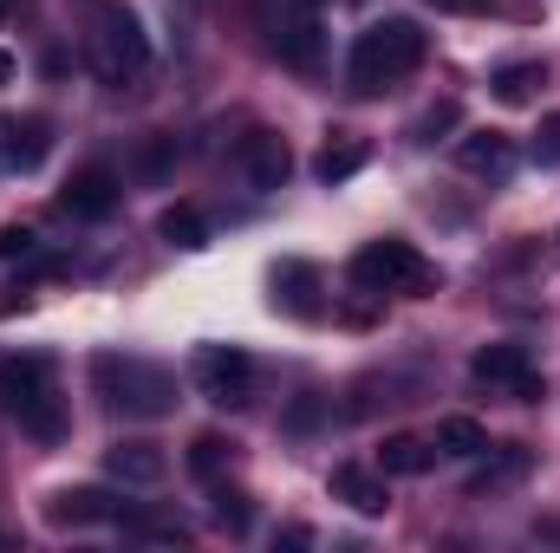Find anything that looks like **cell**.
I'll return each instance as SVG.
<instances>
[{
	"label": "cell",
	"instance_id": "15",
	"mask_svg": "<svg viewBox=\"0 0 560 553\" xmlns=\"http://www.w3.org/2000/svg\"><path fill=\"white\" fill-rule=\"evenodd\" d=\"M332 495H339L352 515H385V508H392L385 469H359V462H339V469H332Z\"/></svg>",
	"mask_w": 560,
	"mask_h": 553
},
{
	"label": "cell",
	"instance_id": "25",
	"mask_svg": "<svg viewBox=\"0 0 560 553\" xmlns=\"http://www.w3.org/2000/svg\"><path fill=\"white\" fill-rule=\"evenodd\" d=\"M170 169H176V138H143V150H138V176L163 183Z\"/></svg>",
	"mask_w": 560,
	"mask_h": 553
},
{
	"label": "cell",
	"instance_id": "30",
	"mask_svg": "<svg viewBox=\"0 0 560 553\" xmlns=\"http://www.w3.org/2000/svg\"><path fill=\"white\" fill-rule=\"evenodd\" d=\"M13 7H20V0H0V26H7V13H13Z\"/></svg>",
	"mask_w": 560,
	"mask_h": 553
},
{
	"label": "cell",
	"instance_id": "29",
	"mask_svg": "<svg viewBox=\"0 0 560 553\" xmlns=\"http://www.w3.org/2000/svg\"><path fill=\"white\" fill-rule=\"evenodd\" d=\"M7 79H13V52H0V85H7Z\"/></svg>",
	"mask_w": 560,
	"mask_h": 553
},
{
	"label": "cell",
	"instance_id": "27",
	"mask_svg": "<svg viewBox=\"0 0 560 553\" xmlns=\"http://www.w3.org/2000/svg\"><path fill=\"white\" fill-rule=\"evenodd\" d=\"M33 248H39V235H33V228H20V222H13V228H0V255H33Z\"/></svg>",
	"mask_w": 560,
	"mask_h": 553
},
{
	"label": "cell",
	"instance_id": "20",
	"mask_svg": "<svg viewBox=\"0 0 560 553\" xmlns=\"http://www.w3.org/2000/svg\"><path fill=\"white\" fill-rule=\"evenodd\" d=\"M430 456H436V443H423V436H385L378 443V469L385 475H423Z\"/></svg>",
	"mask_w": 560,
	"mask_h": 553
},
{
	"label": "cell",
	"instance_id": "2",
	"mask_svg": "<svg viewBox=\"0 0 560 553\" xmlns=\"http://www.w3.org/2000/svg\"><path fill=\"white\" fill-rule=\"evenodd\" d=\"M92 385L105 398V411L138 416V423H156V416L176 411V378L150 358H125V352H98L92 358Z\"/></svg>",
	"mask_w": 560,
	"mask_h": 553
},
{
	"label": "cell",
	"instance_id": "10",
	"mask_svg": "<svg viewBox=\"0 0 560 553\" xmlns=\"http://www.w3.org/2000/svg\"><path fill=\"white\" fill-rule=\"evenodd\" d=\"M456 163H463L469 176H482V183H509L515 163H522V150H515L509 131H469V138L456 143Z\"/></svg>",
	"mask_w": 560,
	"mask_h": 553
},
{
	"label": "cell",
	"instance_id": "3",
	"mask_svg": "<svg viewBox=\"0 0 560 553\" xmlns=\"http://www.w3.org/2000/svg\"><path fill=\"white\" fill-rule=\"evenodd\" d=\"M85 52H92V72H98L105 85H125V79H138L143 59H150V33H143V20L131 13V7L105 0V7L92 13Z\"/></svg>",
	"mask_w": 560,
	"mask_h": 553
},
{
	"label": "cell",
	"instance_id": "22",
	"mask_svg": "<svg viewBox=\"0 0 560 553\" xmlns=\"http://www.w3.org/2000/svg\"><path fill=\"white\" fill-rule=\"evenodd\" d=\"M229 456H235V443H229V436H222V430H202V436H196V443H189V469H196V475H202V482H215V475H222V462H229Z\"/></svg>",
	"mask_w": 560,
	"mask_h": 553
},
{
	"label": "cell",
	"instance_id": "12",
	"mask_svg": "<svg viewBox=\"0 0 560 553\" xmlns=\"http://www.w3.org/2000/svg\"><path fill=\"white\" fill-rule=\"evenodd\" d=\"M118 515H131V508L105 489H52L46 495V521H59V528H92V521H118Z\"/></svg>",
	"mask_w": 560,
	"mask_h": 553
},
{
	"label": "cell",
	"instance_id": "19",
	"mask_svg": "<svg viewBox=\"0 0 560 553\" xmlns=\"http://www.w3.org/2000/svg\"><path fill=\"white\" fill-rule=\"evenodd\" d=\"M548 85V72L535 66V59H515V66H495V79H489V92L502 98V105H528L535 92Z\"/></svg>",
	"mask_w": 560,
	"mask_h": 553
},
{
	"label": "cell",
	"instance_id": "9",
	"mask_svg": "<svg viewBox=\"0 0 560 553\" xmlns=\"http://www.w3.org/2000/svg\"><path fill=\"white\" fill-rule=\"evenodd\" d=\"M59 209L79 215V222H105V215L118 209V169H112V163H85V169H72L66 189H59Z\"/></svg>",
	"mask_w": 560,
	"mask_h": 553
},
{
	"label": "cell",
	"instance_id": "4",
	"mask_svg": "<svg viewBox=\"0 0 560 553\" xmlns=\"http://www.w3.org/2000/svg\"><path fill=\"white\" fill-rule=\"evenodd\" d=\"M0 398H7V411L20 416L26 436H39V443H59V436H66V411H59L52 372H46L39 358H13V365H0Z\"/></svg>",
	"mask_w": 560,
	"mask_h": 553
},
{
	"label": "cell",
	"instance_id": "26",
	"mask_svg": "<svg viewBox=\"0 0 560 553\" xmlns=\"http://www.w3.org/2000/svg\"><path fill=\"white\" fill-rule=\"evenodd\" d=\"M528 156H535L541 169H555V163H560V111L541 118V131H535V143H528Z\"/></svg>",
	"mask_w": 560,
	"mask_h": 553
},
{
	"label": "cell",
	"instance_id": "21",
	"mask_svg": "<svg viewBox=\"0 0 560 553\" xmlns=\"http://www.w3.org/2000/svg\"><path fill=\"white\" fill-rule=\"evenodd\" d=\"M489 449V430L476 416H443L436 423V456H482Z\"/></svg>",
	"mask_w": 560,
	"mask_h": 553
},
{
	"label": "cell",
	"instance_id": "24",
	"mask_svg": "<svg viewBox=\"0 0 560 553\" xmlns=\"http://www.w3.org/2000/svg\"><path fill=\"white\" fill-rule=\"evenodd\" d=\"M456 125H463V105H456V98H436L418 125H411V143H436L443 131H456Z\"/></svg>",
	"mask_w": 560,
	"mask_h": 553
},
{
	"label": "cell",
	"instance_id": "16",
	"mask_svg": "<svg viewBox=\"0 0 560 553\" xmlns=\"http://www.w3.org/2000/svg\"><path fill=\"white\" fill-rule=\"evenodd\" d=\"M275 306H287V313H319V268L313 261H280L275 268Z\"/></svg>",
	"mask_w": 560,
	"mask_h": 553
},
{
	"label": "cell",
	"instance_id": "28",
	"mask_svg": "<svg viewBox=\"0 0 560 553\" xmlns=\"http://www.w3.org/2000/svg\"><path fill=\"white\" fill-rule=\"evenodd\" d=\"M436 7H456V13H476L482 0H436Z\"/></svg>",
	"mask_w": 560,
	"mask_h": 553
},
{
	"label": "cell",
	"instance_id": "23",
	"mask_svg": "<svg viewBox=\"0 0 560 553\" xmlns=\"http://www.w3.org/2000/svg\"><path fill=\"white\" fill-rule=\"evenodd\" d=\"M209 502H215V521H222L229 534H248V521H255V502H248L242 489H229V482H215V489H209Z\"/></svg>",
	"mask_w": 560,
	"mask_h": 553
},
{
	"label": "cell",
	"instance_id": "7",
	"mask_svg": "<svg viewBox=\"0 0 560 553\" xmlns=\"http://www.w3.org/2000/svg\"><path fill=\"white\" fill-rule=\"evenodd\" d=\"M469 372H476V385L509 391V398H522V404H535V398H541V378H535L528 345H482V352L469 358Z\"/></svg>",
	"mask_w": 560,
	"mask_h": 553
},
{
	"label": "cell",
	"instance_id": "13",
	"mask_svg": "<svg viewBox=\"0 0 560 553\" xmlns=\"http://www.w3.org/2000/svg\"><path fill=\"white\" fill-rule=\"evenodd\" d=\"M105 475L125 482V489H156V482L170 475V456H163L156 443L131 436V443H112V449H105Z\"/></svg>",
	"mask_w": 560,
	"mask_h": 553
},
{
	"label": "cell",
	"instance_id": "31",
	"mask_svg": "<svg viewBox=\"0 0 560 553\" xmlns=\"http://www.w3.org/2000/svg\"><path fill=\"white\" fill-rule=\"evenodd\" d=\"M170 7H183V13H196V7H202V0H170Z\"/></svg>",
	"mask_w": 560,
	"mask_h": 553
},
{
	"label": "cell",
	"instance_id": "14",
	"mask_svg": "<svg viewBox=\"0 0 560 553\" xmlns=\"http://www.w3.org/2000/svg\"><path fill=\"white\" fill-rule=\"evenodd\" d=\"M46 150H52V125L46 118H7L0 125V169H39L46 163Z\"/></svg>",
	"mask_w": 560,
	"mask_h": 553
},
{
	"label": "cell",
	"instance_id": "1",
	"mask_svg": "<svg viewBox=\"0 0 560 553\" xmlns=\"http://www.w3.org/2000/svg\"><path fill=\"white\" fill-rule=\"evenodd\" d=\"M423 52H430V39H423L418 20H372V26L352 39L346 79H352V92H359V98H378V92H392L398 79H411V72H418Z\"/></svg>",
	"mask_w": 560,
	"mask_h": 553
},
{
	"label": "cell",
	"instance_id": "6",
	"mask_svg": "<svg viewBox=\"0 0 560 553\" xmlns=\"http://www.w3.org/2000/svg\"><path fill=\"white\" fill-rule=\"evenodd\" d=\"M189 385H196L209 404L235 411V404H248V391H255V358H248L242 345H196Z\"/></svg>",
	"mask_w": 560,
	"mask_h": 553
},
{
	"label": "cell",
	"instance_id": "17",
	"mask_svg": "<svg viewBox=\"0 0 560 553\" xmlns=\"http://www.w3.org/2000/svg\"><path fill=\"white\" fill-rule=\"evenodd\" d=\"M365 156H372V150H365V138H346V131H332V138H326V150L313 156V176L332 189V183L359 176V169H365Z\"/></svg>",
	"mask_w": 560,
	"mask_h": 553
},
{
	"label": "cell",
	"instance_id": "5",
	"mask_svg": "<svg viewBox=\"0 0 560 553\" xmlns=\"http://www.w3.org/2000/svg\"><path fill=\"white\" fill-rule=\"evenodd\" d=\"M352 286L359 293H430L436 286V268L423 261L411 242H398V235H385V242H365L359 255H352Z\"/></svg>",
	"mask_w": 560,
	"mask_h": 553
},
{
	"label": "cell",
	"instance_id": "18",
	"mask_svg": "<svg viewBox=\"0 0 560 553\" xmlns=\"http://www.w3.org/2000/svg\"><path fill=\"white\" fill-rule=\"evenodd\" d=\"M156 235H163L170 248H183V255H202V248H209V215L189 209V202H176V209L156 215Z\"/></svg>",
	"mask_w": 560,
	"mask_h": 553
},
{
	"label": "cell",
	"instance_id": "32",
	"mask_svg": "<svg viewBox=\"0 0 560 553\" xmlns=\"http://www.w3.org/2000/svg\"><path fill=\"white\" fill-rule=\"evenodd\" d=\"M306 7H319V0H306Z\"/></svg>",
	"mask_w": 560,
	"mask_h": 553
},
{
	"label": "cell",
	"instance_id": "11",
	"mask_svg": "<svg viewBox=\"0 0 560 553\" xmlns=\"http://www.w3.org/2000/svg\"><path fill=\"white\" fill-rule=\"evenodd\" d=\"M275 46H280V59H287L293 72H313V66L326 59V33H319V13H313L306 0H300L293 13H280Z\"/></svg>",
	"mask_w": 560,
	"mask_h": 553
},
{
	"label": "cell",
	"instance_id": "8",
	"mask_svg": "<svg viewBox=\"0 0 560 553\" xmlns=\"http://www.w3.org/2000/svg\"><path fill=\"white\" fill-rule=\"evenodd\" d=\"M235 169H242V183L248 189H280L287 176H293V150H287V138L280 131H248V138L235 143Z\"/></svg>",
	"mask_w": 560,
	"mask_h": 553
}]
</instances>
